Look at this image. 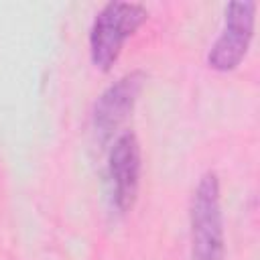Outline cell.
<instances>
[{
  "instance_id": "obj_1",
  "label": "cell",
  "mask_w": 260,
  "mask_h": 260,
  "mask_svg": "<svg viewBox=\"0 0 260 260\" xmlns=\"http://www.w3.org/2000/svg\"><path fill=\"white\" fill-rule=\"evenodd\" d=\"M189 225L191 260H225L219 179L213 171L203 173L197 181L189 209Z\"/></svg>"
},
{
  "instance_id": "obj_2",
  "label": "cell",
  "mask_w": 260,
  "mask_h": 260,
  "mask_svg": "<svg viewBox=\"0 0 260 260\" xmlns=\"http://www.w3.org/2000/svg\"><path fill=\"white\" fill-rule=\"evenodd\" d=\"M148 10L136 2H110L93 18L89 28V57L95 69L110 71L126 41L146 22Z\"/></svg>"
},
{
  "instance_id": "obj_3",
  "label": "cell",
  "mask_w": 260,
  "mask_h": 260,
  "mask_svg": "<svg viewBox=\"0 0 260 260\" xmlns=\"http://www.w3.org/2000/svg\"><path fill=\"white\" fill-rule=\"evenodd\" d=\"M254 20H256L254 2L244 0V2L228 4L223 28L207 53V65L211 69L225 73L242 63L254 37Z\"/></svg>"
},
{
  "instance_id": "obj_4",
  "label": "cell",
  "mask_w": 260,
  "mask_h": 260,
  "mask_svg": "<svg viewBox=\"0 0 260 260\" xmlns=\"http://www.w3.org/2000/svg\"><path fill=\"white\" fill-rule=\"evenodd\" d=\"M142 85H144V73L132 71L122 75L118 81H114L100 93L91 114L93 132L100 144H108L118 132V128L132 114L138 95L142 91Z\"/></svg>"
},
{
  "instance_id": "obj_5",
  "label": "cell",
  "mask_w": 260,
  "mask_h": 260,
  "mask_svg": "<svg viewBox=\"0 0 260 260\" xmlns=\"http://www.w3.org/2000/svg\"><path fill=\"white\" fill-rule=\"evenodd\" d=\"M140 142L134 132H122L116 136L110 154H108V183H110V197L118 211L132 209L138 185H140Z\"/></svg>"
}]
</instances>
